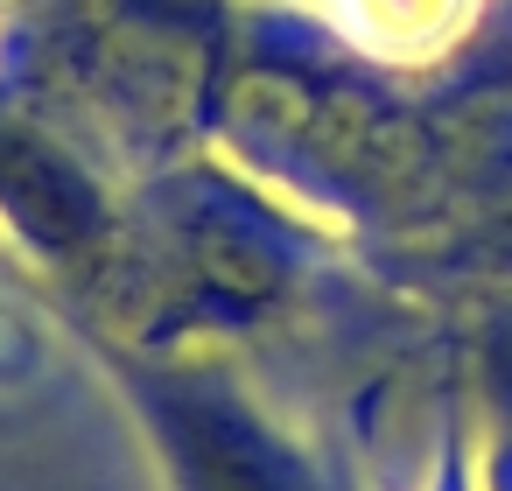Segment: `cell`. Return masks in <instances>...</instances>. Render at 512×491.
<instances>
[{"label": "cell", "instance_id": "cell-1", "mask_svg": "<svg viewBox=\"0 0 512 491\" xmlns=\"http://www.w3.org/2000/svg\"><path fill=\"white\" fill-rule=\"evenodd\" d=\"M330 15L351 43L379 57H435L470 29L477 0H330Z\"/></svg>", "mask_w": 512, "mask_h": 491}]
</instances>
